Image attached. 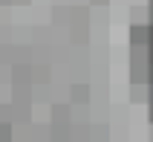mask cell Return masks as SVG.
<instances>
[{
  "label": "cell",
  "instance_id": "cell-1",
  "mask_svg": "<svg viewBox=\"0 0 153 142\" xmlns=\"http://www.w3.org/2000/svg\"><path fill=\"white\" fill-rule=\"evenodd\" d=\"M130 47H147V23H130Z\"/></svg>",
  "mask_w": 153,
  "mask_h": 142
},
{
  "label": "cell",
  "instance_id": "cell-2",
  "mask_svg": "<svg viewBox=\"0 0 153 142\" xmlns=\"http://www.w3.org/2000/svg\"><path fill=\"white\" fill-rule=\"evenodd\" d=\"M130 81L139 84V81H147V70H139L136 64H133V73H130Z\"/></svg>",
  "mask_w": 153,
  "mask_h": 142
},
{
  "label": "cell",
  "instance_id": "cell-3",
  "mask_svg": "<svg viewBox=\"0 0 153 142\" xmlns=\"http://www.w3.org/2000/svg\"><path fill=\"white\" fill-rule=\"evenodd\" d=\"M9 139H12V125L0 122V142H9Z\"/></svg>",
  "mask_w": 153,
  "mask_h": 142
},
{
  "label": "cell",
  "instance_id": "cell-4",
  "mask_svg": "<svg viewBox=\"0 0 153 142\" xmlns=\"http://www.w3.org/2000/svg\"><path fill=\"white\" fill-rule=\"evenodd\" d=\"M87 99V87H75V101H84Z\"/></svg>",
  "mask_w": 153,
  "mask_h": 142
},
{
  "label": "cell",
  "instance_id": "cell-5",
  "mask_svg": "<svg viewBox=\"0 0 153 142\" xmlns=\"http://www.w3.org/2000/svg\"><path fill=\"white\" fill-rule=\"evenodd\" d=\"M147 64H153V44H147Z\"/></svg>",
  "mask_w": 153,
  "mask_h": 142
},
{
  "label": "cell",
  "instance_id": "cell-6",
  "mask_svg": "<svg viewBox=\"0 0 153 142\" xmlns=\"http://www.w3.org/2000/svg\"><path fill=\"white\" fill-rule=\"evenodd\" d=\"M147 84H153V64H147Z\"/></svg>",
  "mask_w": 153,
  "mask_h": 142
},
{
  "label": "cell",
  "instance_id": "cell-7",
  "mask_svg": "<svg viewBox=\"0 0 153 142\" xmlns=\"http://www.w3.org/2000/svg\"><path fill=\"white\" fill-rule=\"evenodd\" d=\"M147 101H153V84H150V93H147Z\"/></svg>",
  "mask_w": 153,
  "mask_h": 142
},
{
  "label": "cell",
  "instance_id": "cell-8",
  "mask_svg": "<svg viewBox=\"0 0 153 142\" xmlns=\"http://www.w3.org/2000/svg\"><path fill=\"white\" fill-rule=\"evenodd\" d=\"M150 23H153V6H150ZM150 23H147V26H150Z\"/></svg>",
  "mask_w": 153,
  "mask_h": 142
},
{
  "label": "cell",
  "instance_id": "cell-9",
  "mask_svg": "<svg viewBox=\"0 0 153 142\" xmlns=\"http://www.w3.org/2000/svg\"><path fill=\"white\" fill-rule=\"evenodd\" d=\"M150 122H153V101H150Z\"/></svg>",
  "mask_w": 153,
  "mask_h": 142
},
{
  "label": "cell",
  "instance_id": "cell-10",
  "mask_svg": "<svg viewBox=\"0 0 153 142\" xmlns=\"http://www.w3.org/2000/svg\"><path fill=\"white\" fill-rule=\"evenodd\" d=\"M95 3H107V0H95Z\"/></svg>",
  "mask_w": 153,
  "mask_h": 142
},
{
  "label": "cell",
  "instance_id": "cell-11",
  "mask_svg": "<svg viewBox=\"0 0 153 142\" xmlns=\"http://www.w3.org/2000/svg\"><path fill=\"white\" fill-rule=\"evenodd\" d=\"M0 3H9V0H0Z\"/></svg>",
  "mask_w": 153,
  "mask_h": 142
},
{
  "label": "cell",
  "instance_id": "cell-12",
  "mask_svg": "<svg viewBox=\"0 0 153 142\" xmlns=\"http://www.w3.org/2000/svg\"><path fill=\"white\" fill-rule=\"evenodd\" d=\"M150 6H153V0H150Z\"/></svg>",
  "mask_w": 153,
  "mask_h": 142
}]
</instances>
